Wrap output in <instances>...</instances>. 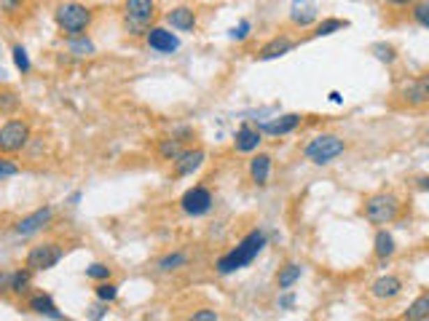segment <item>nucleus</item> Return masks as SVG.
Instances as JSON below:
<instances>
[{
	"mask_svg": "<svg viewBox=\"0 0 429 321\" xmlns=\"http://www.w3.org/2000/svg\"><path fill=\"white\" fill-rule=\"evenodd\" d=\"M263 249H266V233L263 230H250L234 249H228L223 257H218L215 271L220 273V276H231V273L253 265Z\"/></svg>",
	"mask_w": 429,
	"mask_h": 321,
	"instance_id": "1",
	"label": "nucleus"
},
{
	"mask_svg": "<svg viewBox=\"0 0 429 321\" xmlns=\"http://www.w3.org/2000/svg\"><path fill=\"white\" fill-rule=\"evenodd\" d=\"M400 198L395 193H373L362 201V217L370 225H389L400 214Z\"/></svg>",
	"mask_w": 429,
	"mask_h": 321,
	"instance_id": "2",
	"label": "nucleus"
},
{
	"mask_svg": "<svg viewBox=\"0 0 429 321\" xmlns=\"http://www.w3.org/2000/svg\"><path fill=\"white\" fill-rule=\"evenodd\" d=\"M346 152V139L338 134H317L314 139H309V145L303 148L306 161H311L314 166H327L333 164L338 155Z\"/></svg>",
	"mask_w": 429,
	"mask_h": 321,
	"instance_id": "3",
	"label": "nucleus"
},
{
	"mask_svg": "<svg viewBox=\"0 0 429 321\" xmlns=\"http://www.w3.org/2000/svg\"><path fill=\"white\" fill-rule=\"evenodd\" d=\"M57 24L65 38H81L91 24V11L81 3H62L57 8Z\"/></svg>",
	"mask_w": 429,
	"mask_h": 321,
	"instance_id": "4",
	"label": "nucleus"
},
{
	"mask_svg": "<svg viewBox=\"0 0 429 321\" xmlns=\"http://www.w3.org/2000/svg\"><path fill=\"white\" fill-rule=\"evenodd\" d=\"M33 139L30 134V123L22 118H11L0 126V152L3 155H14L27 148V142Z\"/></svg>",
	"mask_w": 429,
	"mask_h": 321,
	"instance_id": "5",
	"label": "nucleus"
},
{
	"mask_svg": "<svg viewBox=\"0 0 429 321\" xmlns=\"http://www.w3.org/2000/svg\"><path fill=\"white\" fill-rule=\"evenodd\" d=\"M59 260H62V246L57 241H43V244H35L33 249L27 252L24 265L33 273H43L52 271L54 265H59Z\"/></svg>",
	"mask_w": 429,
	"mask_h": 321,
	"instance_id": "6",
	"label": "nucleus"
},
{
	"mask_svg": "<svg viewBox=\"0 0 429 321\" xmlns=\"http://www.w3.org/2000/svg\"><path fill=\"white\" fill-rule=\"evenodd\" d=\"M123 14H126L129 33L132 35L148 33V24L156 17V0H126L123 3Z\"/></svg>",
	"mask_w": 429,
	"mask_h": 321,
	"instance_id": "7",
	"label": "nucleus"
},
{
	"mask_svg": "<svg viewBox=\"0 0 429 321\" xmlns=\"http://www.w3.org/2000/svg\"><path fill=\"white\" fill-rule=\"evenodd\" d=\"M212 193L206 190L204 185H193L183 193L180 198V209L188 214V217H204L206 212L212 209Z\"/></svg>",
	"mask_w": 429,
	"mask_h": 321,
	"instance_id": "8",
	"label": "nucleus"
},
{
	"mask_svg": "<svg viewBox=\"0 0 429 321\" xmlns=\"http://www.w3.org/2000/svg\"><path fill=\"white\" fill-rule=\"evenodd\" d=\"M54 217V209L52 206H40V209H35L33 214H27V217H22V220L14 225V230H17V236H35L38 230H43Z\"/></svg>",
	"mask_w": 429,
	"mask_h": 321,
	"instance_id": "9",
	"label": "nucleus"
},
{
	"mask_svg": "<svg viewBox=\"0 0 429 321\" xmlns=\"http://www.w3.org/2000/svg\"><path fill=\"white\" fill-rule=\"evenodd\" d=\"M145 40H148V46H151L156 54H174V51L180 49V38L172 35L167 27H148Z\"/></svg>",
	"mask_w": 429,
	"mask_h": 321,
	"instance_id": "10",
	"label": "nucleus"
},
{
	"mask_svg": "<svg viewBox=\"0 0 429 321\" xmlns=\"http://www.w3.org/2000/svg\"><path fill=\"white\" fill-rule=\"evenodd\" d=\"M206 152L202 148H190V150H183L177 158H174V174L177 177H190L193 171H199L204 166Z\"/></svg>",
	"mask_w": 429,
	"mask_h": 321,
	"instance_id": "11",
	"label": "nucleus"
},
{
	"mask_svg": "<svg viewBox=\"0 0 429 321\" xmlns=\"http://www.w3.org/2000/svg\"><path fill=\"white\" fill-rule=\"evenodd\" d=\"M295 46H298L295 38H290V35H276V38H271L263 49L257 51V62H271V59H279V56L290 54Z\"/></svg>",
	"mask_w": 429,
	"mask_h": 321,
	"instance_id": "12",
	"label": "nucleus"
},
{
	"mask_svg": "<svg viewBox=\"0 0 429 321\" xmlns=\"http://www.w3.org/2000/svg\"><path fill=\"white\" fill-rule=\"evenodd\" d=\"M271 166H274L271 155H269V152H257L255 150V155L250 158V166H247V174H250V180H253V185H257V187L269 185Z\"/></svg>",
	"mask_w": 429,
	"mask_h": 321,
	"instance_id": "13",
	"label": "nucleus"
},
{
	"mask_svg": "<svg viewBox=\"0 0 429 321\" xmlns=\"http://www.w3.org/2000/svg\"><path fill=\"white\" fill-rule=\"evenodd\" d=\"M298 126H301V116H298V113H287V116H279V118H271V120H266V123H257V129L269 136L292 134Z\"/></svg>",
	"mask_w": 429,
	"mask_h": 321,
	"instance_id": "14",
	"label": "nucleus"
},
{
	"mask_svg": "<svg viewBox=\"0 0 429 321\" xmlns=\"http://www.w3.org/2000/svg\"><path fill=\"white\" fill-rule=\"evenodd\" d=\"M400 292H402V279L392 276V273L378 276L376 281L370 284V297H376V300H395Z\"/></svg>",
	"mask_w": 429,
	"mask_h": 321,
	"instance_id": "15",
	"label": "nucleus"
},
{
	"mask_svg": "<svg viewBox=\"0 0 429 321\" xmlns=\"http://www.w3.org/2000/svg\"><path fill=\"white\" fill-rule=\"evenodd\" d=\"M167 24L177 33H193L196 30V14L188 6H177L167 14Z\"/></svg>",
	"mask_w": 429,
	"mask_h": 321,
	"instance_id": "16",
	"label": "nucleus"
},
{
	"mask_svg": "<svg viewBox=\"0 0 429 321\" xmlns=\"http://www.w3.org/2000/svg\"><path fill=\"white\" fill-rule=\"evenodd\" d=\"M260 142H263V132L255 129V126H247V123L234 134V148H236V152H255L260 148Z\"/></svg>",
	"mask_w": 429,
	"mask_h": 321,
	"instance_id": "17",
	"label": "nucleus"
},
{
	"mask_svg": "<svg viewBox=\"0 0 429 321\" xmlns=\"http://www.w3.org/2000/svg\"><path fill=\"white\" fill-rule=\"evenodd\" d=\"M397 252V244H395V236L386 230V228H378L376 238H373V254H376L381 263H386V260H392Z\"/></svg>",
	"mask_w": 429,
	"mask_h": 321,
	"instance_id": "18",
	"label": "nucleus"
},
{
	"mask_svg": "<svg viewBox=\"0 0 429 321\" xmlns=\"http://www.w3.org/2000/svg\"><path fill=\"white\" fill-rule=\"evenodd\" d=\"M400 97H402V102L408 104V107H424L429 102V94L424 91V86H421V81L416 78V81H408V84L400 88Z\"/></svg>",
	"mask_w": 429,
	"mask_h": 321,
	"instance_id": "19",
	"label": "nucleus"
},
{
	"mask_svg": "<svg viewBox=\"0 0 429 321\" xmlns=\"http://www.w3.org/2000/svg\"><path fill=\"white\" fill-rule=\"evenodd\" d=\"M301 276H303V268H301L298 263H287V265H282L279 273H276V289L287 292V289H292L298 281H301Z\"/></svg>",
	"mask_w": 429,
	"mask_h": 321,
	"instance_id": "20",
	"label": "nucleus"
},
{
	"mask_svg": "<svg viewBox=\"0 0 429 321\" xmlns=\"http://www.w3.org/2000/svg\"><path fill=\"white\" fill-rule=\"evenodd\" d=\"M30 311L38 313V316H49V319H65L59 313L57 303L52 300V295H35L33 300H30Z\"/></svg>",
	"mask_w": 429,
	"mask_h": 321,
	"instance_id": "21",
	"label": "nucleus"
},
{
	"mask_svg": "<svg viewBox=\"0 0 429 321\" xmlns=\"http://www.w3.org/2000/svg\"><path fill=\"white\" fill-rule=\"evenodd\" d=\"M402 319H408V321H424V319H429V289L424 292V295H419V297H416V300L408 305V311L402 313Z\"/></svg>",
	"mask_w": 429,
	"mask_h": 321,
	"instance_id": "22",
	"label": "nucleus"
},
{
	"mask_svg": "<svg viewBox=\"0 0 429 321\" xmlns=\"http://www.w3.org/2000/svg\"><path fill=\"white\" fill-rule=\"evenodd\" d=\"M346 27H349V22H346V19H336V17L322 19L319 24H314L311 38H327V35L338 33V30H346Z\"/></svg>",
	"mask_w": 429,
	"mask_h": 321,
	"instance_id": "23",
	"label": "nucleus"
},
{
	"mask_svg": "<svg viewBox=\"0 0 429 321\" xmlns=\"http://www.w3.org/2000/svg\"><path fill=\"white\" fill-rule=\"evenodd\" d=\"M186 265H188V254L186 252H172V254H167V257L158 260V271L161 273L180 271V268H186Z\"/></svg>",
	"mask_w": 429,
	"mask_h": 321,
	"instance_id": "24",
	"label": "nucleus"
},
{
	"mask_svg": "<svg viewBox=\"0 0 429 321\" xmlns=\"http://www.w3.org/2000/svg\"><path fill=\"white\" fill-rule=\"evenodd\" d=\"M370 54L376 56L378 62H384V65H395L397 62V49L392 43H384V40H378L370 46Z\"/></svg>",
	"mask_w": 429,
	"mask_h": 321,
	"instance_id": "25",
	"label": "nucleus"
},
{
	"mask_svg": "<svg viewBox=\"0 0 429 321\" xmlns=\"http://www.w3.org/2000/svg\"><path fill=\"white\" fill-rule=\"evenodd\" d=\"M30 281H33V271H30L27 265L19 268V271H14V276H11V292H14V295H24L27 287H30Z\"/></svg>",
	"mask_w": 429,
	"mask_h": 321,
	"instance_id": "26",
	"label": "nucleus"
},
{
	"mask_svg": "<svg viewBox=\"0 0 429 321\" xmlns=\"http://www.w3.org/2000/svg\"><path fill=\"white\" fill-rule=\"evenodd\" d=\"M183 152V148H180V139H174V136H170V139H161L158 142V155L164 158V161H172L174 164V158Z\"/></svg>",
	"mask_w": 429,
	"mask_h": 321,
	"instance_id": "27",
	"label": "nucleus"
},
{
	"mask_svg": "<svg viewBox=\"0 0 429 321\" xmlns=\"http://www.w3.org/2000/svg\"><path fill=\"white\" fill-rule=\"evenodd\" d=\"M68 46L73 54H78V56H91L94 54V43L86 38V35H81V38H68Z\"/></svg>",
	"mask_w": 429,
	"mask_h": 321,
	"instance_id": "28",
	"label": "nucleus"
},
{
	"mask_svg": "<svg viewBox=\"0 0 429 321\" xmlns=\"http://www.w3.org/2000/svg\"><path fill=\"white\" fill-rule=\"evenodd\" d=\"M94 295H97L100 303H113V300L119 297V284H113V281H100L97 289H94Z\"/></svg>",
	"mask_w": 429,
	"mask_h": 321,
	"instance_id": "29",
	"label": "nucleus"
},
{
	"mask_svg": "<svg viewBox=\"0 0 429 321\" xmlns=\"http://www.w3.org/2000/svg\"><path fill=\"white\" fill-rule=\"evenodd\" d=\"M411 8H413L411 11L413 22H416V24H421L424 30H429V0H416Z\"/></svg>",
	"mask_w": 429,
	"mask_h": 321,
	"instance_id": "30",
	"label": "nucleus"
},
{
	"mask_svg": "<svg viewBox=\"0 0 429 321\" xmlns=\"http://www.w3.org/2000/svg\"><path fill=\"white\" fill-rule=\"evenodd\" d=\"M11 56H14V65H17L19 72L27 75L30 68H33V65H30V54H27V49H24V46H14V49H11Z\"/></svg>",
	"mask_w": 429,
	"mask_h": 321,
	"instance_id": "31",
	"label": "nucleus"
},
{
	"mask_svg": "<svg viewBox=\"0 0 429 321\" xmlns=\"http://www.w3.org/2000/svg\"><path fill=\"white\" fill-rule=\"evenodd\" d=\"M110 273L113 271H110L105 263H91V265L86 268V279H91V281H107Z\"/></svg>",
	"mask_w": 429,
	"mask_h": 321,
	"instance_id": "32",
	"label": "nucleus"
},
{
	"mask_svg": "<svg viewBox=\"0 0 429 321\" xmlns=\"http://www.w3.org/2000/svg\"><path fill=\"white\" fill-rule=\"evenodd\" d=\"M19 97L14 91H0V113H17Z\"/></svg>",
	"mask_w": 429,
	"mask_h": 321,
	"instance_id": "33",
	"label": "nucleus"
},
{
	"mask_svg": "<svg viewBox=\"0 0 429 321\" xmlns=\"http://www.w3.org/2000/svg\"><path fill=\"white\" fill-rule=\"evenodd\" d=\"M317 19V14H314V8H306L303 14L298 11V8H292V14H290V22L292 24H301V27H306V24H311Z\"/></svg>",
	"mask_w": 429,
	"mask_h": 321,
	"instance_id": "34",
	"label": "nucleus"
},
{
	"mask_svg": "<svg viewBox=\"0 0 429 321\" xmlns=\"http://www.w3.org/2000/svg\"><path fill=\"white\" fill-rule=\"evenodd\" d=\"M250 33H253V24H250V19H241L239 24L231 30V40H247L250 38Z\"/></svg>",
	"mask_w": 429,
	"mask_h": 321,
	"instance_id": "35",
	"label": "nucleus"
},
{
	"mask_svg": "<svg viewBox=\"0 0 429 321\" xmlns=\"http://www.w3.org/2000/svg\"><path fill=\"white\" fill-rule=\"evenodd\" d=\"M190 319L193 321H218L220 319V313H218V311H212V308H202V311H196Z\"/></svg>",
	"mask_w": 429,
	"mask_h": 321,
	"instance_id": "36",
	"label": "nucleus"
},
{
	"mask_svg": "<svg viewBox=\"0 0 429 321\" xmlns=\"http://www.w3.org/2000/svg\"><path fill=\"white\" fill-rule=\"evenodd\" d=\"M19 174V166L14 161H8V158H0V177H17Z\"/></svg>",
	"mask_w": 429,
	"mask_h": 321,
	"instance_id": "37",
	"label": "nucleus"
},
{
	"mask_svg": "<svg viewBox=\"0 0 429 321\" xmlns=\"http://www.w3.org/2000/svg\"><path fill=\"white\" fill-rule=\"evenodd\" d=\"M11 276H14V271H0V295L11 292Z\"/></svg>",
	"mask_w": 429,
	"mask_h": 321,
	"instance_id": "38",
	"label": "nucleus"
},
{
	"mask_svg": "<svg viewBox=\"0 0 429 321\" xmlns=\"http://www.w3.org/2000/svg\"><path fill=\"white\" fill-rule=\"evenodd\" d=\"M0 8L6 11V14H14L22 8V0H0Z\"/></svg>",
	"mask_w": 429,
	"mask_h": 321,
	"instance_id": "39",
	"label": "nucleus"
},
{
	"mask_svg": "<svg viewBox=\"0 0 429 321\" xmlns=\"http://www.w3.org/2000/svg\"><path fill=\"white\" fill-rule=\"evenodd\" d=\"M279 308H285V311L295 308V297L290 295V289H287V295H282V297H279Z\"/></svg>",
	"mask_w": 429,
	"mask_h": 321,
	"instance_id": "40",
	"label": "nucleus"
},
{
	"mask_svg": "<svg viewBox=\"0 0 429 321\" xmlns=\"http://www.w3.org/2000/svg\"><path fill=\"white\" fill-rule=\"evenodd\" d=\"M89 316H91V319H103V316H107V303H103V305H94Z\"/></svg>",
	"mask_w": 429,
	"mask_h": 321,
	"instance_id": "41",
	"label": "nucleus"
},
{
	"mask_svg": "<svg viewBox=\"0 0 429 321\" xmlns=\"http://www.w3.org/2000/svg\"><path fill=\"white\" fill-rule=\"evenodd\" d=\"M386 6H395V8H411L416 0H384Z\"/></svg>",
	"mask_w": 429,
	"mask_h": 321,
	"instance_id": "42",
	"label": "nucleus"
},
{
	"mask_svg": "<svg viewBox=\"0 0 429 321\" xmlns=\"http://www.w3.org/2000/svg\"><path fill=\"white\" fill-rule=\"evenodd\" d=\"M416 187L424 190V193H429V177H419V180H416Z\"/></svg>",
	"mask_w": 429,
	"mask_h": 321,
	"instance_id": "43",
	"label": "nucleus"
},
{
	"mask_svg": "<svg viewBox=\"0 0 429 321\" xmlns=\"http://www.w3.org/2000/svg\"><path fill=\"white\" fill-rule=\"evenodd\" d=\"M419 81H421V86H424V91H427V94H429V72H424V75H421Z\"/></svg>",
	"mask_w": 429,
	"mask_h": 321,
	"instance_id": "44",
	"label": "nucleus"
},
{
	"mask_svg": "<svg viewBox=\"0 0 429 321\" xmlns=\"http://www.w3.org/2000/svg\"><path fill=\"white\" fill-rule=\"evenodd\" d=\"M78 201H81V193H73V196H70V206H75Z\"/></svg>",
	"mask_w": 429,
	"mask_h": 321,
	"instance_id": "45",
	"label": "nucleus"
},
{
	"mask_svg": "<svg viewBox=\"0 0 429 321\" xmlns=\"http://www.w3.org/2000/svg\"><path fill=\"white\" fill-rule=\"evenodd\" d=\"M427 139H429V126H427Z\"/></svg>",
	"mask_w": 429,
	"mask_h": 321,
	"instance_id": "46",
	"label": "nucleus"
},
{
	"mask_svg": "<svg viewBox=\"0 0 429 321\" xmlns=\"http://www.w3.org/2000/svg\"><path fill=\"white\" fill-rule=\"evenodd\" d=\"M0 54H3V46H0Z\"/></svg>",
	"mask_w": 429,
	"mask_h": 321,
	"instance_id": "47",
	"label": "nucleus"
}]
</instances>
